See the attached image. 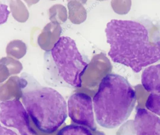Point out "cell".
Instances as JSON below:
<instances>
[{
    "label": "cell",
    "mask_w": 160,
    "mask_h": 135,
    "mask_svg": "<svg viewBox=\"0 0 160 135\" xmlns=\"http://www.w3.org/2000/svg\"><path fill=\"white\" fill-rule=\"evenodd\" d=\"M108 55L114 62L139 72L160 60V41L150 40L147 29L138 22L112 19L105 29Z\"/></svg>",
    "instance_id": "1"
},
{
    "label": "cell",
    "mask_w": 160,
    "mask_h": 135,
    "mask_svg": "<svg viewBox=\"0 0 160 135\" xmlns=\"http://www.w3.org/2000/svg\"><path fill=\"white\" fill-rule=\"evenodd\" d=\"M136 98L126 79L118 74H108L102 80L93 99L97 122L106 128L118 127L130 115Z\"/></svg>",
    "instance_id": "2"
},
{
    "label": "cell",
    "mask_w": 160,
    "mask_h": 135,
    "mask_svg": "<svg viewBox=\"0 0 160 135\" xmlns=\"http://www.w3.org/2000/svg\"><path fill=\"white\" fill-rule=\"evenodd\" d=\"M21 87L22 103L35 126L41 132L50 133L65 121L67 105L63 97L50 87L38 82L28 83Z\"/></svg>",
    "instance_id": "3"
},
{
    "label": "cell",
    "mask_w": 160,
    "mask_h": 135,
    "mask_svg": "<svg viewBox=\"0 0 160 135\" xmlns=\"http://www.w3.org/2000/svg\"><path fill=\"white\" fill-rule=\"evenodd\" d=\"M51 53L60 77L72 86L81 87L82 77L88 64L83 60L74 40L68 36L60 37Z\"/></svg>",
    "instance_id": "4"
},
{
    "label": "cell",
    "mask_w": 160,
    "mask_h": 135,
    "mask_svg": "<svg viewBox=\"0 0 160 135\" xmlns=\"http://www.w3.org/2000/svg\"><path fill=\"white\" fill-rule=\"evenodd\" d=\"M0 120L5 126L16 128L21 135H34L31 127L29 115L24 106L18 100L2 101L0 105Z\"/></svg>",
    "instance_id": "5"
},
{
    "label": "cell",
    "mask_w": 160,
    "mask_h": 135,
    "mask_svg": "<svg viewBox=\"0 0 160 135\" xmlns=\"http://www.w3.org/2000/svg\"><path fill=\"white\" fill-rule=\"evenodd\" d=\"M67 107L69 116L74 123L96 130L92 99L89 95L80 92L73 94L68 100Z\"/></svg>",
    "instance_id": "6"
},
{
    "label": "cell",
    "mask_w": 160,
    "mask_h": 135,
    "mask_svg": "<svg viewBox=\"0 0 160 135\" xmlns=\"http://www.w3.org/2000/svg\"><path fill=\"white\" fill-rule=\"evenodd\" d=\"M137 135H160V118L144 108H138L133 121Z\"/></svg>",
    "instance_id": "7"
},
{
    "label": "cell",
    "mask_w": 160,
    "mask_h": 135,
    "mask_svg": "<svg viewBox=\"0 0 160 135\" xmlns=\"http://www.w3.org/2000/svg\"><path fill=\"white\" fill-rule=\"evenodd\" d=\"M61 31L59 24L52 21L49 22L38 35V43L39 45L44 50H51L60 38Z\"/></svg>",
    "instance_id": "8"
},
{
    "label": "cell",
    "mask_w": 160,
    "mask_h": 135,
    "mask_svg": "<svg viewBox=\"0 0 160 135\" xmlns=\"http://www.w3.org/2000/svg\"><path fill=\"white\" fill-rule=\"evenodd\" d=\"M141 82L144 89L151 93H160V64L146 68L141 76Z\"/></svg>",
    "instance_id": "9"
},
{
    "label": "cell",
    "mask_w": 160,
    "mask_h": 135,
    "mask_svg": "<svg viewBox=\"0 0 160 135\" xmlns=\"http://www.w3.org/2000/svg\"><path fill=\"white\" fill-rule=\"evenodd\" d=\"M10 7L12 15L18 21L25 22L29 16V13L24 4L20 0H11Z\"/></svg>",
    "instance_id": "10"
},
{
    "label": "cell",
    "mask_w": 160,
    "mask_h": 135,
    "mask_svg": "<svg viewBox=\"0 0 160 135\" xmlns=\"http://www.w3.org/2000/svg\"><path fill=\"white\" fill-rule=\"evenodd\" d=\"M27 47L22 40H15L11 41L7 44L6 52L7 54L19 59L26 54Z\"/></svg>",
    "instance_id": "11"
},
{
    "label": "cell",
    "mask_w": 160,
    "mask_h": 135,
    "mask_svg": "<svg viewBox=\"0 0 160 135\" xmlns=\"http://www.w3.org/2000/svg\"><path fill=\"white\" fill-rule=\"evenodd\" d=\"M57 135H93L88 128L76 124L67 125L61 129Z\"/></svg>",
    "instance_id": "12"
},
{
    "label": "cell",
    "mask_w": 160,
    "mask_h": 135,
    "mask_svg": "<svg viewBox=\"0 0 160 135\" xmlns=\"http://www.w3.org/2000/svg\"><path fill=\"white\" fill-rule=\"evenodd\" d=\"M64 7L60 4H56L51 7L49 10V19L52 22L59 24L63 22L65 15Z\"/></svg>",
    "instance_id": "13"
},
{
    "label": "cell",
    "mask_w": 160,
    "mask_h": 135,
    "mask_svg": "<svg viewBox=\"0 0 160 135\" xmlns=\"http://www.w3.org/2000/svg\"><path fill=\"white\" fill-rule=\"evenodd\" d=\"M145 106L151 112L160 116V93H151L147 99Z\"/></svg>",
    "instance_id": "14"
},
{
    "label": "cell",
    "mask_w": 160,
    "mask_h": 135,
    "mask_svg": "<svg viewBox=\"0 0 160 135\" xmlns=\"http://www.w3.org/2000/svg\"><path fill=\"white\" fill-rule=\"evenodd\" d=\"M0 135H19L12 130L1 125L0 128Z\"/></svg>",
    "instance_id": "15"
}]
</instances>
